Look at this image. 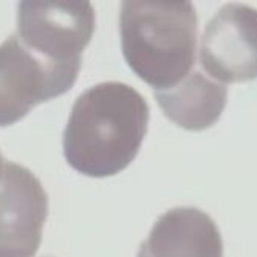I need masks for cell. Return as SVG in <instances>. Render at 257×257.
I'll return each instance as SVG.
<instances>
[{
  "label": "cell",
  "mask_w": 257,
  "mask_h": 257,
  "mask_svg": "<svg viewBox=\"0 0 257 257\" xmlns=\"http://www.w3.org/2000/svg\"><path fill=\"white\" fill-rule=\"evenodd\" d=\"M149 118V104L134 87L112 81L96 84L71 107L62 137L64 157L82 175H116L137 158Z\"/></svg>",
  "instance_id": "cell-1"
},
{
  "label": "cell",
  "mask_w": 257,
  "mask_h": 257,
  "mask_svg": "<svg viewBox=\"0 0 257 257\" xmlns=\"http://www.w3.org/2000/svg\"><path fill=\"white\" fill-rule=\"evenodd\" d=\"M121 50L135 75L161 91L181 82L197 58L192 2L125 0L119 11Z\"/></svg>",
  "instance_id": "cell-2"
},
{
  "label": "cell",
  "mask_w": 257,
  "mask_h": 257,
  "mask_svg": "<svg viewBox=\"0 0 257 257\" xmlns=\"http://www.w3.org/2000/svg\"><path fill=\"white\" fill-rule=\"evenodd\" d=\"M95 33V10L85 0H24L17 8V38L45 62L81 70Z\"/></svg>",
  "instance_id": "cell-3"
},
{
  "label": "cell",
  "mask_w": 257,
  "mask_h": 257,
  "mask_svg": "<svg viewBox=\"0 0 257 257\" xmlns=\"http://www.w3.org/2000/svg\"><path fill=\"white\" fill-rule=\"evenodd\" d=\"M78 76L76 70L41 59L13 33L0 44V127L16 124L38 104L67 93Z\"/></svg>",
  "instance_id": "cell-4"
},
{
  "label": "cell",
  "mask_w": 257,
  "mask_h": 257,
  "mask_svg": "<svg viewBox=\"0 0 257 257\" xmlns=\"http://www.w3.org/2000/svg\"><path fill=\"white\" fill-rule=\"evenodd\" d=\"M200 64L220 82L257 79V10L228 4L208 22L200 44Z\"/></svg>",
  "instance_id": "cell-5"
},
{
  "label": "cell",
  "mask_w": 257,
  "mask_h": 257,
  "mask_svg": "<svg viewBox=\"0 0 257 257\" xmlns=\"http://www.w3.org/2000/svg\"><path fill=\"white\" fill-rule=\"evenodd\" d=\"M48 217V195L30 169L7 161L0 178V257H34Z\"/></svg>",
  "instance_id": "cell-6"
},
{
  "label": "cell",
  "mask_w": 257,
  "mask_h": 257,
  "mask_svg": "<svg viewBox=\"0 0 257 257\" xmlns=\"http://www.w3.org/2000/svg\"><path fill=\"white\" fill-rule=\"evenodd\" d=\"M137 257H223V238L205 211L177 206L158 217Z\"/></svg>",
  "instance_id": "cell-7"
},
{
  "label": "cell",
  "mask_w": 257,
  "mask_h": 257,
  "mask_svg": "<svg viewBox=\"0 0 257 257\" xmlns=\"http://www.w3.org/2000/svg\"><path fill=\"white\" fill-rule=\"evenodd\" d=\"M154 98L174 124L189 132H201L222 116L228 102V88L192 70L174 87L154 91Z\"/></svg>",
  "instance_id": "cell-8"
},
{
  "label": "cell",
  "mask_w": 257,
  "mask_h": 257,
  "mask_svg": "<svg viewBox=\"0 0 257 257\" xmlns=\"http://www.w3.org/2000/svg\"><path fill=\"white\" fill-rule=\"evenodd\" d=\"M4 168H5V161H4L2 152H0V178H2V174H4Z\"/></svg>",
  "instance_id": "cell-9"
}]
</instances>
